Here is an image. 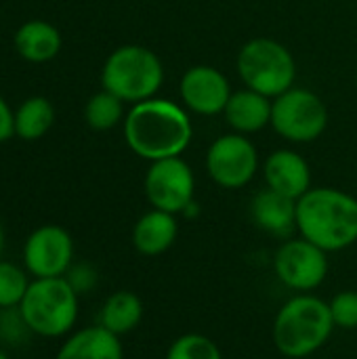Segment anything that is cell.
<instances>
[{
    "mask_svg": "<svg viewBox=\"0 0 357 359\" xmlns=\"http://www.w3.org/2000/svg\"><path fill=\"white\" fill-rule=\"evenodd\" d=\"M21 259L34 280L63 278L74 265V240L61 225H42L27 236Z\"/></svg>",
    "mask_w": 357,
    "mask_h": 359,
    "instance_id": "8fae6325",
    "label": "cell"
},
{
    "mask_svg": "<svg viewBox=\"0 0 357 359\" xmlns=\"http://www.w3.org/2000/svg\"><path fill=\"white\" fill-rule=\"evenodd\" d=\"M274 130L290 143H311L328 126V109L320 95L292 86L271 101Z\"/></svg>",
    "mask_w": 357,
    "mask_h": 359,
    "instance_id": "52a82bcc",
    "label": "cell"
},
{
    "mask_svg": "<svg viewBox=\"0 0 357 359\" xmlns=\"http://www.w3.org/2000/svg\"><path fill=\"white\" fill-rule=\"evenodd\" d=\"M55 359H124V349L120 337L95 324L67 334Z\"/></svg>",
    "mask_w": 357,
    "mask_h": 359,
    "instance_id": "9a60e30c",
    "label": "cell"
},
{
    "mask_svg": "<svg viewBox=\"0 0 357 359\" xmlns=\"http://www.w3.org/2000/svg\"><path fill=\"white\" fill-rule=\"evenodd\" d=\"M162 82L164 65L160 57L141 44L118 46L101 69L103 88L133 105L156 97Z\"/></svg>",
    "mask_w": 357,
    "mask_h": 359,
    "instance_id": "5b68a950",
    "label": "cell"
},
{
    "mask_svg": "<svg viewBox=\"0 0 357 359\" xmlns=\"http://www.w3.org/2000/svg\"><path fill=\"white\" fill-rule=\"evenodd\" d=\"M15 48L25 61L44 63L59 55L61 34L53 23L42 19H32L25 21L15 32Z\"/></svg>",
    "mask_w": 357,
    "mask_h": 359,
    "instance_id": "ac0fdd59",
    "label": "cell"
},
{
    "mask_svg": "<svg viewBox=\"0 0 357 359\" xmlns=\"http://www.w3.org/2000/svg\"><path fill=\"white\" fill-rule=\"evenodd\" d=\"M2 250H4V227L0 223V259H2Z\"/></svg>",
    "mask_w": 357,
    "mask_h": 359,
    "instance_id": "4316f807",
    "label": "cell"
},
{
    "mask_svg": "<svg viewBox=\"0 0 357 359\" xmlns=\"http://www.w3.org/2000/svg\"><path fill=\"white\" fill-rule=\"evenodd\" d=\"M250 217L261 231L288 240L297 231V200L265 187L252 198Z\"/></svg>",
    "mask_w": 357,
    "mask_h": 359,
    "instance_id": "5bb4252c",
    "label": "cell"
},
{
    "mask_svg": "<svg viewBox=\"0 0 357 359\" xmlns=\"http://www.w3.org/2000/svg\"><path fill=\"white\" fill-rule=\"evenodd\" d=\"M259 170V151L255 143L240 133L217 137L206 151V172L223 189L246 187Z\"/></svg>",
    "mask_w": 357,
    "mask_h": 359,
    "instance_id": "9c48e42d",
    "label": "cell"
},
{
    "mask_svg": "<svg viewBox=\"0 0 357 359\" xmlns=\"http://www.w3.org/2000/svg\"><path fill=\"white\" fill-rule=\"evenodd\" d=\"M265 187L299 200L311 189V168L309 162L292 149H276L263 162Z\"/></svg>",
    "mask_w": 357,
    "mask_h": 359,
    "instance_id": "4fadbf2b",
    "label": "cell"
},
{
    "mask_svg": "<svg viewBox=\"0 0 357 359\" xmlns=\"http://www.w3.org/2000/svg\"><path fill=\"white\" fill-rule=\"evenodd\" d=\"M55 122V109L46 97H29L15 111V137L36 141L48 133Z\"/></svg>",
    "mask_w": 357,
    "mask_h": 359,
    "instance_id": "ffe728a7",
    "label": "cell"
},
{
    "mask_svg": "<svg viewBox=\"0 0 357 359\" xmlns=\"http://www.w3.org/2000/svg\"><path fill=\"white\" fill-rule=\"evenodd\" d=\"M29 278L25 267L0 259V311L19 307L29 288Z\"/></svg>",
    "mask_w": 357,
    "mask_h": 359,
    "instance_id": "7402d4cb",
    "label": "cell"
},
{
    "mask_svg": "<svg viewBox=\"0 0 357 359\" xmlns=\"http://www.w3.org/2000/svg\"><path fill=\"white\" fill-rule=\"evenodd\" d=\"M0 359H8V355H6L4 351H0Z\"/></svg>",
    "mask_w": 357,
    "mask_h": 359,
    "instance_id": "83f0119b",
    "label": "cell"
},
{
    "mask_svg": "<svg viewBox=\"0 0 357 359\" xmlns=\"http://www.w3.org/2000/svg\"><path fill=\"white\" fill-rule=\"evenodd\" d=\"M11 137H15V111L0 97V143L8 141Z\"/></svg>",
    "mask_w": 357,
    "mask_h": 359,
    "instance_id": "484cf974",
    "label": "cell"
},
{
    "mask_svg": "<svg viewBox=\"0 0 357 359\" xmlns=\"http://www.w3.org/2000/svg\"><path fill=\"white\" fill-rule=\"evenodd\" d=\"M166 359H223V353L213 339L200 332H187L170 343Z\"/></svg>",
    "mask_w": 357,
    "mask_h": 359,
    "instance_id": "603a6c76",
    "label": "cell"
},
{
    "mask_svg": "<svg viewBox=\"0 0 357 359\" xmlns=\"http://www.w3.org/2000/svg\"><path fill=\"white\" fill-rule=\"evenodd\" d=\"M63 278L69 282V286H72L80 297H82V294H88V292L97 286V282H99V276H97L95 267L88 265V263H74V265L67 269V273H65Z\"/></svg>",
    "mask_w": 357,
    "mask_h": 359,
    "instance_id": "d4e9b609",
    "label": "cell"
},
{
    "mask_svg": "<svg viewBox=\"0 0 357 359\" xmlns=\"http://www.w3.org/2000/svg\"><path fill=\"white\" fill-rule=\"evenodd\" d=\"M17 311L32 334L42 339H61L72 334L76 328L80 294L65 278H32Z\"/></svg>",
    "mask_w": 357,
    "mask_h": 359,
    "instance_id": "277c9868",
    "label": "cell"
},
{
    "mask_svg": "<svg viewBox=\"0 0 357 359\" xmlns=\"http://www.w3.org/2000/svg\"><path fill=\"white\" fill-rule=\"evenodd\" d=\"M271 101L274 99L257 90L242 88L238 93H231L223 116L234 133L255 135L271 122Z\"/></svg>",
    "mask_w": 357,
    "mask_h": 359,
    "instance_id": "e0dca14e",
    "label": "cell"
},
{
    "mask_svg": "<svg viewBox=\"0 0 357 359\" xmlns=\"http://www.w3.org/2000/svg\"><path fill=\"white\" fill-rule=\"evenodd\" d=\"M124 101L120 97H116L109 90H99L95 93L84 107V120L88 124V128L93 130H109L114 126H118L120 122H124Z\"/></svg>",
    "mask_w": 357,
    "mask_h": 359,
    "instance_id": "44dd1931",
    "label": "cell"
},
{
    "mask_svg": "<svg viewBox=\"0 0 357 359\" xmlns=\"http://www.w3.org/2000/svg\"><path fill=\"white\" fill-rule=\"evenodd\" d=\"M143 191L151 208L170 215H181L194 204L196 177L191 166L179 158H164L149 164Z\"/></svg>",
    "mask_w": 357,
    "mask_h": 359,
    "instance_id": "30bf717a",
    "label": "cell"
},
{
    "mask_svg": "<svg viewBox=\"0 0 357 359\" xmlns=\"http://www.w3.org/2000/svg\"><path fill=\"white\" fill-rule=\"evenodd\" d=\"M179 236L177 215L164 210H147L133 227V246L143 257H160L173 248Z\"/></svg>",
    "mask_w": 357,
    "mask_h": 359,
    "instance_id": "2e32d148",
    "label": "cell"
},
{
    "mask_svg": "<svg viewBox=\"0 0 357 359\" xmlns=\"http://www.w3.org/2000/svg\"><path fill=\"white\" fill-rule=\"evenodd\" d=\"M330 316L337 328L356 330L357 328V290H341L330 301Z\"/></svg>",
    "mask_w": 357,
    "mask_h": 359,
    "instance_id": "cb8c5ba5",
    "label": "cell"
},
{
    "mask_svg": "<svg viewBox=\"0 0 357 359\" xmlns=\"http://www.w3.org/2000/svg\"><path fill=\"white\" fill-rule=\"evenodd\" d=\"M297 233L324 252L357 242V198L337 187H311L297 200Z\"/></svg>",
    "mask_w": 357,
    "mask_h": 359,
    "instance_id": "7a4b0ae2",
    "label": "cell"
},
{
    "mask_svg": "<svg viewBox=\"0 0 357 359\" xmlns=\"http://www.w3.org/2000/svg\"><path fill=\"white\" fill-rule=\"evenodd\" d=\"M238 74L246 88L257 90L269 99L292 88L297 78V63L292 53L278 40L259 36L248 40L238 50Z\"/></svg>",
    "mask_w": 357,
    "mask_h": 359,
    "instance_id": "8992f818",
    "label": "cell"
},
{
    "mask_svg": "<svg viewBox=\"0 0 357 359\" xmlns=\"http://www.w3.org/2000/svg\"><path fill=\"white\" fill-rule=\"evenodd\" d=\"M337 330L328 301L303 292L290 297L276 313L271 341L288 359H305L318 353Z\"/></svg>",
    "mask_w": 357,
    "mask_h": 359,
    "instance_id": "3957f363",
    "label": "cell"
},
{
    "mask_svg": "<svg viewBox=\"0 0 357 359\" xmlns=\"http://www.w3.org/2000/svg\"><path fill=\"white\" fill-rule=\"evenodd\" d=\"M328 269V252L301 236L284 240L274 255L276 278L297 294L318 290L324 284Z\"/></svg>",
    "mask_w": 357,
    "mask_h": 359,
    "instance_id": "ba28073f",
    "label": "cell"
},
{
    "mask_svg": "<svg viewBox=\"0 0 357 359\" xmlns=\"http://www.w3.org/2000/svg\"><path fill=\"white\" fill-rule=\"evenodd\" d=\"M194 126L183 105L151 97L135 103L124 118V139L133 154L156 162L179 158L189 147Z\"/></svg>",
    "mask_w": 357,
    "mask_h": 359,
    "instance_id": "6da1fadb",
    "label": "cell"
},
{
    "mask_svg": "<svg viewBox=\"0 0 357 359\" xmlns=\"http://www.w3.org/2000/svg\"><path fill=\"white\" fill-rule=\"evenodd\" d=\"M179 97L185 109L200 116H217L223 114L231 97V86L221 69L213 65H194L181 76Z\"/></svg>",
    "mask_w": 357,
    "mask_h": 359,
    "instance_id": "7c38bea8",
    "label": "cell"
},
{
    "mask_svg": "<svg viewBox=\"0 0 357 359\" xmlns=\"http://www.w3.org/2000/svg\"><path fill=\"white\" fill-rule=\"evenodd\" d=\"M143 320V301L130 290H118L105 299L99 309V326L116 337L130 334Z\"/></svg>",
    "mask_w": 357,
    "mask_h": 359,
    "instance_id": "d6986e66",
    "label": "cell"
}]
</instances>
